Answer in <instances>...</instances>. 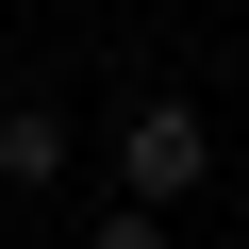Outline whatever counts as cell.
<instances>
[{"instance_id":"cell-2","label":"cell","mask_w":249,"mask_h":249,"mask_svg":"<svg viewBox=\"0 0 249 249\" xmlns=\"http://www.w3.org/2000/svg\"><path fill=\"white\" fill-rule=\"evenodd\" d=\"M67 150H83V133H67L50 100H0V183H67Z\"/></svg>"},{"instance_id":"cell-1","label":"cell","mask_w":249,"mask_h":249,"mask_svg":"<svg viewBox=\"0 0 249 249\" xmlns=\"http://www.w3.org/2000/svg\"><path fill=\"white\" fill-rule=\"evenodd\" d=\"M199 183H216V116L199 100H133V116H116V199H166L183 216Z\"/></svg>"},{"instance_id":"cell-3","label":"cell","mask_w":249,"mask_h":249,"mask_svg":"<svg viewBox=\"0 0 249 249\" xmlns=\"http://www.w3.org/2000/svg\"><path fill=\"white\" fill-rule=\"evenodd\" d=\"M83 249H166V199H116V216H100Z\"/></svg>"}]
</instances>
